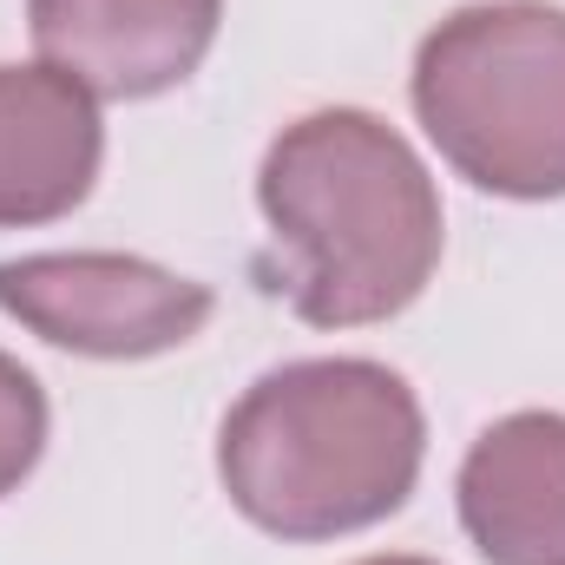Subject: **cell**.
Returning a JSON list of instances; mask_svg holds the SVG:
<instances>
[{"label": "cell", "mask_w": 565, "mask_h": 565, "mask_svg": "<svg viewBox=\"0 0 565 565\" xmlns=\"http://www.w3.org/2000/svg\"><path fill=\"white\" fill-rule=\"evenodd\" d=\"M270 224L264 277L309 329H369L422 302L440 270L447 211L422 151L362 106L282 126L257 164Z\"/></svg>", "instance_id": "1"}, {"label": "cell", "mask_w": 565, "mask_h": 565, "mask_svg": "<svg viewBox=\"0 0 565 565\" xmlns=\"http://www.w3.org/2000/svg\"><path fill=\"white\" fill-rule=\"evenodd\" d=\"M427 415L415 388L369 355L282 362L217 427L231 507L289 546H322L395 520L422 480Z\"/></svg>", "instance_id": "2"}, {"label": "cell", "mask_w": 565, "mask_h": 565, "mask_svg": "<svg viewBox=\"0 0 565 565\" xmlns=\"http://www.w3.org/2000/svg\"><path fill=\"white\" fill-rule=\"evenodd\" d=\"M427 145L487 198H565V7L480 0L447 13L408 79Z\"/></svg>", "instance_id": "3"}, {"label": "cell", "mask_w": 565, "mask_h": 565, "mask_svg": "<svg viewBox=\"0 0 565 565\" xmlns=\"http://www.w3.org/2000/svg\"><path fill=\"white\" fill-rule=\"evenodd\" d=\"M217 296L126 250H40L0 264V316L86 362H151L204 335Z\"/></svg>", "instance_id": "4"}, {"label": "cell", "mask_w": 565, "mask_h": 565, "mask_svg": "<svg viewBox=\"0 0 565 565\" xmlns=\"http://www.w3.org/2000/svg\"><path fill=\"white\" fill-rule=\"evenodd\" d=\"M46 66L73 73L93 99H158L184 86L217 46L224 0H26Z\"/></svg>", "instance_id": "5"}, {"label": "cell", "mask_w": 565, "mask_h": 565, "mask_svg": "<svg viewBox=\"0 0 565 565\" xmlns=\"http://www.w3.org/2000/svg\"><path fill=\"white\" fill-rule=\"evenodd\" d=\"M106 164V119L99 99L33 60L0 66V231H33L73 217Z\"/></svg>", "instance_id": "6"}, {"label": "cell", "mask_w": 565, "mask_h": 565, "mask_svg": "<svg viewBox=\"0 0 565 565\" xmlns=\"http://www.w3.org/2000/svg\"><path fill=\"white\" fill-rule=\"evenodd\" d=\"M454 500L487 565H565V415L520 408L493 422L467 447Z\"/></svg>", "instance_id": "7"}, {"label": "cell", "mask_w": 565, "mask_h": 565, "mask_svg": "<svg viewBox=\"0 0 565 565\" xmlns=\"http://www.w3.org/2000/svg\"><path fill=\"white\" fill-rule=\"evenodd\" d=\"M46 388L33 382V369H20L7 349H0V500L20 493L46 454Z\"/></svg>", "instance_id": "8"}, {"label": "cell", "mask_w": 565, "mask_h": 565, "mask_svg": "<svg viewBox=\"0 0 565 565\" xmlns=\"http://www.w3.org/2000/svg\"><path fill=\"white\" fill-rule=\"evenodd\" d=\"M355 565H440V559H415V553H375V559H355Z\"/></svg>", "instance_id": "9"}]
</instances>
